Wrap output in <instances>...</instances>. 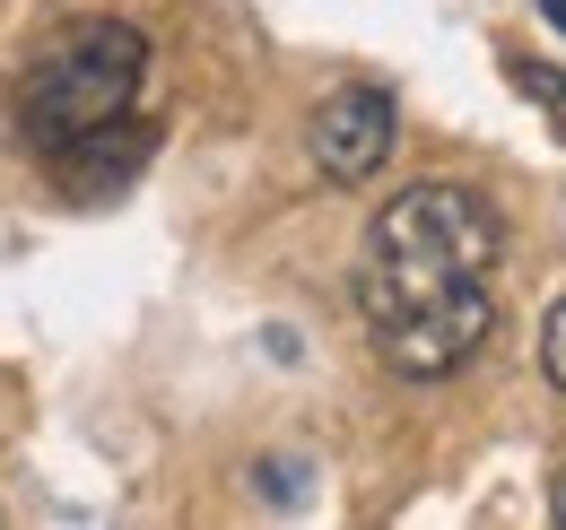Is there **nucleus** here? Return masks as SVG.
I'll list each match as a JSON object with an SVG mask.
<instances>
[{
  "label": "nucleus",
  "instance_id": "obj_8",
  "mask_svg": "<svg viewBox=\"0 0 566 530\" xmlns=\"http://www.w3.org/2000/svg\"><path fill=\"white\" fill-rule=\"evenodd\" d=\"M549 513H558V530H566V469H558V487H549Z\"/></svg>",
  "mask_w": 566,
  "mask_h": 530
},
{
  "label": "nucleus",
  "instance_id": "obj_5",
  "mask_svg": "<svg viewBox=\"0 0 566 530\" xmlns=\"http://www.w3.org/2000/svg\"><path fill=\"white\" fill-rule=\"evenodd\" d=\"M53 157H62V183H71V200H105V192H123V183L148 166V131L123 114V123H96V131L62 139Z\"/></svg>",
  "mask_w": 566,
  "mask_h": 530
},
{
  "label": "nucleus",
  "instance_id": "obj_2",
  "mask_svg": "<svg viewBox=\"0 0 566 530\" xmlns=\"http://www.w3.org/2000/svg\"><path fill=\"white\" fill-rule=\"evenodd\" d=\"M357 314L375 331V357L410 383L462 374L496 322L489 278H392V269H357Z\"/></svg>",
  "mask_w": 566,
  "mask_h": 530
},
{
  "label": "nucleus",
  "instance_id": "obj_4",
  "mask_svg": "<svg viewBox=\"0 0 566 530\" xmlns=\"http://www.w3.org/2000/svg\"><path fill=\"white\" fill-rule=\"evenodd\" d=\"M392 139H401V105H392L384 87L349 78V87H332V96L314 105L305 148H314V166H323L332 183H366V174L392 157Z\"/></svg>",
  "mask_w": 566,
  "mask_h": 530
},
{
  "label": "nucleus",
  "instance_id": "obj_3",
  "mask_svg": "<svg viewBox=\"0 0 566 530\" xmlns=\"http://www.w3.org/2000/svg\"><path fill=\"white\" fill-rule=\"evenodd\" d=\"M505 253V226L480 192L462 183H410L375 209L366 226V262L357 269H392V278H489Z\"/></svg>",
  "mask_w": 566,
  "mask_h": 530
},
{
  "label": "nucleus",
  "instance_id": "obj_7",
  "mask_svg": "<svg viewBox=\"0 0 566 530\" xmlns=\"http://www.w3.org/2000/svg\"><path fill=\"white\" fill-rule=\"evenodd\" d=\"M541 374L566 392V296L549 305V322H541Z\"/></svg>",
  "mask_w": 566,
  "mask_h": 530
},
{
  "label": "nucleus",
  "instance_id": "obj_6",
  "mask_svg": "<svg viewBox=\"0 0 566 530\" xmlns=\"http://www.w3.org/2000/svg\"><path fill=\"white\" fill-rule=\"evenodd\" d=\"M514 87H523V96H532V105L566 131V70L558 62H514Z\"/></svg>",
  "mask_w": 566,
  "mask_h": 530
},
{
  "label": "nucleus",
  "instance_id": "obj_1",
  "mask_svg": "<svg viewBox=\"0 0 566 530\" xmlns=\"http://www.w3.org/2000/svg\"><path fill=\"white\" fill-rule=\"evenodd\" d=\"M140 78H148V35L123 18H87L35 53L27 87H18V123L35 148H62L96 123H123L140 105Z\"/></svg>",
  "mask_w": 566,
  "mask_h": 530
},
{
  "label": "nucleus",
  "instance_id": "obj_9",
  "mask_svg": "<svg viewBox=\"0 0 566 530\" xmlns=\"http://www.w3.org/2000/svg\"><path fill=\"white\" fill-rule=\"evenodd\" d=\"M541 18H549V26L566 35V0H541Z\"/></svg>",
  "mask_w": 566,
  "mask_h": 530
}]
</instances>
